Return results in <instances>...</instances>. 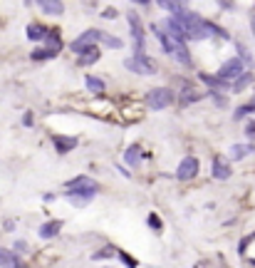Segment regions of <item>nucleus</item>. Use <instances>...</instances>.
<instances>
[{
    "label": "nucleus",
    "mask_w": 255,
    "mask_h": 268,
    "mask_svg": "<svg viewBox=\"0 0 255 268\" xmlns=\"http://www.w3.org/2000/svg\"><path fill=\"white\" fill-rule=\"evenodd\" d=\"M97 189H99L97 181H92L89 176H75L72 181H67V196L77 206H85L97 194Z\"/></svg>",
    "instance_id": "obj_1"
},
{
    "label": "nucleus",
    "mask_w": 255,
    "mask_h": 268,
    "mask_svg": "<svg viewBox=\"0 0 255 268\" xmlns=\"http://www.w3.org/2000/svg\"><path fill=\"white\" fill-rule=\"evenodd\" d=\"M124 67L131 70V72H136V74H154V72H156V65H154L147 55H144V52H136L134 57L124 60Z\"/></svg>",
    "instance_id": "obj_2"
},
{
    "label": "nucleus",
    "mask_w": 255,
    "mask_h": 268,
    "mask_svg": "<svg viewBox=\"0 0 255 268\" xmlns=\"http://www.w3.org/2000/svg\"><path fill=\"white\" fill-rule=\"evenodd\" d=\"M99 37H102L99 30H87L82 37H77V40L72 43V52H77V55L92 52V50H94V43H99Z\"/></svg>",
    "instance_id": "obj_3"
},
{
    "label": "nucleus",
    "mask_w": 255,
    "mask_h": 268,
    "mask_svg": "<svg viewBox=\"0 0 255 268\" xmlns=\"http://www.w3.org/2000/svg\"><path fill=\"white\" fill-rule=\"evenodd\" d=\"M147 102H149L151 109H166V107H171V102H173V92L166 90V87H156V90L149 92Z\"/></svg>",
    "instance_id": "obj_4"
},
{
    "label": "nucleus",
    "mask_w": 255,
    "mask_h": 268,
    "mask_svg": "<svg viewBox=\"0 0 255 268\" xmlns=\"http://www.w3.org/2000/svg\"><path fill=\"white\" fill-rule=\"evenodd\" d=\"M243 62H240V57H233V60H228V62H223V67L218 70V80L221 82H228V80H238L240 77V72H243Z\"/></svg>",
    "instance_id": "obj_5"
},
{
    "label": "nucleus",
    "mask_w": 255,
    "mask_h": 268,
    "mask_svg": "<svg viewBox=\"0 0 255 268\" xmlns=\"http://www.w3.org/2000/svg\"><path fill=\"white\" fill-rule=\"evenodd\" d=\"M198 174V159L196 157H186L184 162L178 164V169H176V176L181 179V181H189V179H193Z\"/></svg>",
    "instance_id": "obj_6"
},
{
    "label": "nucleus",
    "mask_w": 255,
    "mask_h": 268,
    "mask_svg": "<svg viewBox=\"0 0 255 268\" xmlns=\"http://www.w3.org/2000/svg\"><path fill=\"white\" fill-rule=\"evenodd\" d=\"M127 20H129V27H131V35H134V43H136L139 52H144V25L139 20V13H129Z\"/></svg>",
    "instance_id": "obj_7"
},
{
    "label": "nucleus",
    "mask_w": 255,
    "mask_h": 268,
    "mask_svg": "<svg viewBox=\"0 0 255 268\" xmlns=\"http://www.w3.org/2000/svg\"><path fill=\"white\" fill-rule=\"evenodd\" d=\"M0 268H27V266L18 253H13L8 248H0Z\"/></svg>",
    "instance_id": "obj_8"
},
{
    "label": "nucleus",
    "mask_w": 255,
    "mask_h": 268,
    "mask_svg": "<svg viewBox=\"0 0 255 268\" xmlns=\"http://www.w3.org/2000/svg\"><path fill=\"white\" fill-rule=\"evenodd\" d=\"M164 30H166V35L171 37V40H181V43L186 40L184 27H181V23H178V20H173V18H166V20H164Z\"/></svg>",
    "instance_id": "obj_9"
},
{
    "label": "nucleus",
    "mask_w": 255,
    "mask_h": 268,
    "mask_svg": "<svg viewBox=\"0 0 255 268\" xmlns=\"http://www.w3.org/2000/svg\"><path fill=\"white\" fill-rule=\"evenodd\" d=\"M213 176L221 179V181L231 176V164H228L223 157H213Z\"/></svg>",
    "instance_id": "obj_10"
},
{
    "label": "nucleus",
    "mask_w": 255,
    "mask_h": 268,
    "mask_svg": "<svg viewBox=\"0 0 255 268\" xmlns=\"http://www.w3.org/2000/svg\"><path fill=\"white\" fill-rule=\"evenodd\" d=\"M171 55L181 62V65H191V55H189V50H186V43H181V40H173V50H171Z\"/></svg>",
    "instance_id": "obj_11"
},
{
    "label": "nucleus",
    "mask_w": 255,
    "mask_h": 268,
    "mask_svg": "<svg viewBox=\"0 0 255 268\" xmlns=\"http://www.w3.org/2000/svg\"><path fill=\"white\" fill-rule=\"evenodd\" d=\"M52 142H55L60 154H67V151H72L77 146V139H72V137H52Z\"/></svg>",
    "instance_id": "obj_12"
},
{
    "label": "nucleus",
    "mask_w": 255,
    "mask_h": 268,
    "mask_svg": "<svg viewBox=\"0 0 255 268\" xmlns=\"http://www.w3.org/2000/svg\"><path fill=\"white\" fill-rule=\"evenodd\" d=\"M60 228H62V221H47V223H42V228H40V236H42V239H52V236L60 234Z\"/></svg>",
    "instance_id": "obj_13"
},
{
    "label": "nucleus",
    "mask_w": 255,
    "mask_h": 268,
    "mask_svg": "<svg viewBox=\"0 0 255 268\" xmlns=\"http://www.w3.org/2000/svg\"><path fill=\"white\" fill-rule=\"evenodd\" d=\"M45 35H47V27L45 25H40V23L27 25V37H30V40H45Z\"/></svg>",
    "instance_id": "obj_14"
},
{
    "label": "nucleus",
    "mask_w": 255,
    "mask_h": 268,
    "mask_svg": "<svg viewBox=\"0 0 255 268\" xmlns=\"http://www.w3.org/2000/svg\"><path fill=\"white\" fill-rule=\"evenodd\" d=\"M250 151H255L253 144H235V146H231V159H243Z\"/></svg>",
    "instance_id": "obj_15"
},
{
    "label": "nucleus",
    "mask_w": 255,
    "mask_h": 268,
    "mask_svg": "<svg viewBox=\"0 0 255 268\" xmlns=\"http://www.w3.org/2000/svg\"><path fill=\"white\" fill-rule=\"evenodd\" d=\"M40 8H42L45 13H50V15H62V10H64V5L57 3V0H55V3H47V0H42Z\"/></svg>",
    "instance_id": "obj_16"
},
{
    "label": "nucleus",
    "mask_w": 255,
    "mask_h": 268,
    "mask_svg": "<svg viewBox=\"0 0 255 268\" xmlns=\"http://www.w3.org/2000/svg\"><path fill=\"white\" fill-rule=\"evenodd\" d=\"M45 40L50 43V50H52V52H57V50L62 48V40H60V35H57V30H47V35H45Z\"/></svg>",
    "instance_id": "obj_17"
},
{
    "label": "nucleus",
    "mask_w": 255,
    "mask_h": 268,
    "mask_svg": "<svg viewBox=\"0 0 255 268\" xmlns=\"http://www.w3.org/2000/svg\"><path fill=\"white\" fill-rule=\"evenodd\" d=\"M55 55H57V52H52L50 48H42V50H35V52H32V60H35V62H45V60H52Z\"/></svg>",
    "instance_id": "obj_18"
},
{
    "label": "nucleus",
    "mask_w": 255,
    "mask_h": 268,
    "mask_svg": "<svg viewBox=\"0 0 255 268\" xmlns=\"http://www.w3.org/2000/svg\"><path fill=\"white\" fill-rule=\"evenodd\" d=\"M99 40H102V43H104L106 48H114V50H122V48H124V43L119 40V37H112V35H104V32H102V37H99Z\"/></svg>",
    "instance_id": "obj_19"
},
{
    "label": "nucleus",
    "mask_w": 255,
    "mask_h": 268,
    "mask_svg": "<svg viewBox=\"0 0 255 268\" xmlns=\"http://www.w3.org/2000/svg\"><path fill=\"white\" fill-rule=\"evenodd\" d=\"M87 90L89 92H104V82L99 77H92V74H89V77H87Z\"/></svg>",
    "instance_id": "obj_20"
},
{
    "label": "nucleus",
    "mask_w": 255,
    "mask_h": 268,
    "mask_svg": "<svg viewBox=\"0 0 255 268\" xmlns=\"http://www.w3.org/2000/svg\"><path fill=\"white\" fill-rule=\"evenodd\" d=\"M255 112V102H250V104H240L238 109H235V120H243V117H248V114H253Z\"/></svg>",
    "instance_id": "obj_21"
},
{
    "label": "nucleus",
    "mask_w": 255,
    "mask_h": 268,
    "mask_svg": "<svg viewBox=\"0 0 255 268\" xmlns=\"http://www.w3.org/2000/svg\"><path fill=\"white\" fill-rule=\"evenodd\" d=\"M127 164H131V167H139V162H141V157H139V149L136 146H131L129 151H127Z\"/></svg>",
    "instance_id": "obj_22"
},
{
    "label": "nucleus",
    "mask_w": 255,
    "mask_h": 268,
    "mask_svg": "<svg viewBox=\"0 0 255 268\" xmlns=\"http://www.w3.org/2000/svg\"><path fill=\"white\" fill-rule=\"evenodd\" d=\"M250 82H253V74H250V72H245L243 77H238V80L233 82V90H235V92H240V90H243L245 85H250Z\"/></svg>",
    "instance_id": "obj_23"
},
{
    "label": "nucleus",
    "mask_w": 255,
    "mask_h": 268,
    "mask_svg": "<svg viewBox=\"0 0 255 268\" xmlns=\"http://www.w3.org/2000/svg\"><path fill=\"white\" fill-rule=\"evenodd\" d=\"M97 60H99V50L94 48L92 52H87V55L80 57V65H92V62H97Z\"/></svg>",
    "instance_id": "obj_24"
},
{
    "label": "nucleus",
    "mask_w": 255,
    "mask_h": 268,
    "mask_svg": "<svg viewBox=\"0 0 255 268\" xmlns=\"http://www.w3.org/2000/svg\"><path fill=\"white\" fill-rule=\"evenodd\" d=\"M201 80H203L206 85H211V87H226V82H221L218 77H208V74H201Z\"/></svg>",
    "instance_id": "obj_25"
},
{
    "label": "nucleus",
    "mask_w": 255,
    "mask_h": 268,
    "mask_svg": "<svg viewBox=\"0 0 255 268\" xmlns=\"http://www.w3.org/2000/svg\"><path fill=\"white\" fill-rule=\"evenodd\" d=\"M149 226H154V228H156V234H161V219H159L156 214L149 216Z\"/></svg>",
    "instance_id": "obj_26"
},
{
    "label": "nucleus",
    "mask_w": 255,
    "mask_h": 268,
    "mask_svg": "<svg viewBox=\"0 0 255 268\" xmlns=\"http://www.w3.org/2000/svg\"><path fill=\"white\" fill-rule=\"evenodd\" d=\"M112 253H114V248H102V251H99V253H94L92 258H94V261H99V258H109Z\"/></svg>",
    "instance_id": "obj_27"
},
{
    "label": "nucleus",
    "mask_w": 255,
    "mask_h": 268,
    "mask_svg": "<svg viewBox=\"0 0 255 268\" xmlns=\"http://www.w3.org/2000/svg\"><path fill=\"white\" fill-rule=\"evenodd\" d=\"M122 261H124L127 266H131V268H136V261H134V258H129V256H124V253H122Z\"/></svg>",
    "instance_id": "obj_28"
},
{
    "label": "nucleus",
    "mask_w": 255,
    "mask_h": 268,
    "mask_svg": "<svg viewBox=\"0 0 255 268\" xmlns=\"http://www.w3.org/2000/svg\"><path fill=\"white\" fill-rule=\"evenodd\" d=\"M102 15H104L106 20H109V18H117V10H114V8H109V10H104Z\"/></svg>",
    "instance_id": "obj_29"
},
{
    "label": "nucleus",
    "mask_w": 255,
    "mask_h": 268,
    "mask_svg": "<svg viewBox=\"0 0 255 268\" xmlns=\"http://www.w3.org/2000/svg\"><path fill=\"white\" fill-rule=\"evenodd\" d=\"M15 248H18V251H25L27 246H25V241H18V244H15Z\"/></svg>",
    "instance_id": "obj_30"
},
{
    "label": "nucleus",
    "mask_w": 255,
    "mask_h": 268,
    "mask_svg": "<svg viewBox=\"0 0 255 268\" xmlns=\"http://www.w3.org/2000/svg\"><path fill=\"white\" fill-rule=\"evenodd\" d=\"M245 132H248V134H255V122H250V124H248V129H245Z\"/></svg>",
    "instance_id": "obj_31"
},
{
    "label": "nucleus",
    "mask_w": 255,
    "mask_h": 268,
    "mask_svg": "<svg viewBox=\"0 0 255 268\" xmlns=\"http://www.w3.org/2000/svg\"><path fill=\"white\" fill-rule=\"evenodd\" d=\"M250 23H253V35H255V10H253V20Z\"/></svg>",
    "instance_id": "obj_32"
},
{
    "label": "nucleus",
    "mask_w": 255,
    "mask_h": 268,
    "mask_svg": "<svg viewBox=\"0 0 255 268\" xmlns=\"http://www.w3.org/2000/svg\"><path fill=\"white\" fill-rule=\"evenodd\" d=\"M253 102H255V99H253Z\"/></svg>",
    "instance_id": "obj_33"
}]
</instances>
